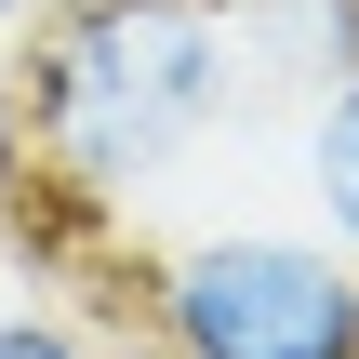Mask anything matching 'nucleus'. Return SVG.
<instances>
[{
  "mask_svg": "<svg viewBox=\"0 0 359 359\" xmlns=\"http://www.w3.org/2000/svg\"><path fill=\"white\" fill-rule=\"evenodd\" d=\"M226 27H240V67H280L306 93L359 53V0H226Z\"/></svg>",
  "mask_w": 359,
  "mask_h": 359,
  "instance_id": "3",
  "label": "nucleus"
},
{
  "mask_svg": "<svg viewBox=\"0 0 359 359\" xmlns=\"http://www.w3.org/2000/svg\"><path fill=\"white\" fill-rule=\"evenodd\" d=\"M27 13H40V0H0V40H13V27H27Z\"/></svg>",
  "mask_w": 359,
  "mask_h": 359,
  "instance_id": "6",
  "label": "nucleus"
},
{
  "mask_svg": "<svg viewBox=\"0 0 359 359\" xmlns=\"http://www.w3.org/2000/svg\"><path fill=\"white\" fill-rule=\"evenodd\" d=\"M160 359H359V253L293 226H213L147 253Z\"/></svg>",
  "mask_w": 359,
  "mask_h": 359,
  "instance_id": "2",
  "label": "nucleus"
},
{
  "mask_svg": "<svg viewBox=\"0 0 359 359\" xmlns=\"http://www.w3.org/2000/svg\"><path fill=\"white\" fill-rule=\"evenodd\" d=\"M226 107H240L226 0H40L13 67V133L67 213L147 200Z\"/></svg>",
  "mask_w": 359,
  "mask_h": 359,
  "instance_id": "1",
  "label": "nucleus"
},
{
  "mask_svg": "<svg viewBox=\"0 0 359 359\" xmlns=\"http://www.w3.org/2000/svg\"><path fill=\"white\" fill-rule=\"evenodd\" d=\"M306 200H320V240L359 253V53L320 80V107H306Z\"/></svg>",
  "mask_w": 359,
  "mask_h": 359,
  "instance_id": "4",
  "label": "nucleus"
},
{
  "mask_svg": "<svg viewBox=\"0 0 359 359\" xmlns=\"http://www.w3.org/2000/svg\"><path fill=\"white\" fill-rule=\"evenodd\" d=\"M0 359H107V346L67 333V320H40V306H0Z\"/></svg>",
  "mask_w": 359,
  "mask_h": 359,
  "instance_id": "5",
  "label": "nucleus"
}]
</instances>
